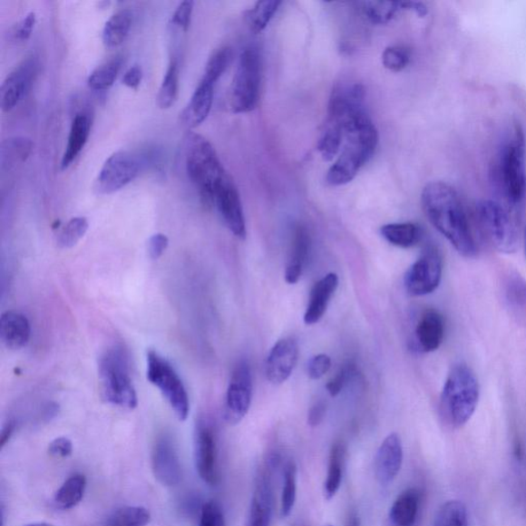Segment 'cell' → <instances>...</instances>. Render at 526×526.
<instances>
[{"label": "cell", "instance_id": "1", "mask_svg": "<svg viewBox=\"0 0 526 526\" xmlns=\"http://www.w3.org/2000/svg\"><path fill=\"white\" fill-rule=\"evenodd\" d=\"M422 206L432 226L456 251L465 258L475 257L476 244L465 209L458 192L450 184L435 181L425 185L422 192Z\"/></svg>", "mask_w": 526, "mask_h": 526}, {"label": "cell", "instance_id": "2", "mask_svg": "<svg viewBox=\"0 0 526 526\" xmlns=\"http://www.w3.org/2000/svg\"><path fill=\"white\" fill-rule=\"evenodd\" d=\"M377 145V130L367 112L346 123L342 151L329 169L327 183L332 187H342L353 181L373 158Z\"/></svg>", "mask_w": 526, "mask_h": 526}, {"label": "cell", "instance_id": "3", "mask_svg": "<svg viewBox=\"0 0 526 526\" xmlns=\"http://www.w3.org/2000/svg\"><path fill=\"white\" fill-rule=\"evenodd\" d=\"M184 166L189 180L207 205H213L216 190L229 174L213 145L207 139L188 131L184 138Z\"/></svg>", "mask_w": 526, "mask_h": 526}, {"label": "cell", "instance_id": "4", "mask_svg": "<svg viewBox=\"0 0 526 526\" xmlns=\"http://www.w3.org/2000/svg\"><path fill=\"white\" fill-rule=\"evenodd\" d=\"M479 384L473 370L460 363L446 377L440 397V414L454 429L462 428L473 416L478 405Z\"/></svg>", "mask_w": 526, "mask_h": 526}, {"label": "cell", "instance_id": "5", "mask_svg": "<svg viewBox=\"0 0 526 526\" xmlns=\"http://www.w3.org/2000/svg\"><path fill=\"white\" fill-rule=\"evenodd\" d=\"M99 375L108 404L129 410L137 407L138 397L130 375L129 356L122 346H114L103 354L99 362Z\"/></svg>", "mask_w": 526, "mask_h": 526}, {"label": "cell", "instance_id": "6", "mask_svg": "<svg viewBox=\"0 0 526 526\" xmlns=\"http://www.w3.org/2000/svg\"><path fill=\"white\" fill-rule=\"evenodd\" d=\"M498 175L509 204L521 205L526 196V144L523 129L518 123L502 147Z\"/></svg>", "mask_w": 526, "mask_h": 526}, {"label": "cell", "instance_id": "7", "mask_svg": "<svg viewBox=\"0 0 526 526\" xmlns=\"http://www.w3.org/2000/svg\"><path fill=\"white\" fill-rule=\"evenodd\" d=\"M261 58L258 49L247 48L239 55L229 92V108L234 113H247L259 102Z\"/></svg>", "mask_w": 526, "mask_h": 526}, {"label": "cell", "instance_id": "8", "mask_svg": "<svg viewBox=\"0 0 526 526\" xmlns=\"http://www.w3.org/2000/svg\"><path fill=\"white\" fill-rule=\"evenodd\" d=\"M147 380L162 394L173 409L177 419L185 421L190 414V398L176 370L167 359L156 351L147 352Z\"/></svg>", "mask_w": 526, "mask_h": 526}, {"label": "cell", "instance_id": "9", "mask_svg": "<svg viewBox=\"0 0 526 526\" xmlns=\"http://www.w3.org/2000/svg\"><path fill=\"white\" fill-rule=\"evenodd\" d=\"M487 239L499 252L514 253L520 246V230L507 209L492 200H483L476 208Z\"/></svg>", "mask_w": 526, "mask_h": 526}, {"label": "cell", "instance_id": "10", "mask_svg": "<svg viewBox=\"0 0 526 526\" xmlns=\"http://www.w3.org/2000/svg\"><path fill=\"white\" fill-rule=\"evenodd\" d=\"M443 258L436 247H425L405 274L404 286L409 296L424 297L434 292L443 278Z\"/></svg>", "mask_w": 526, "mask_h": 526}, {"label": "cell", "instance_id": "11", "mask_svg": "<svg viewBox=\"0 0 526 526\" xmlns=\"http://www.w3.org/2000/svg\"><path fill=\"white\" fill-rule=\"evenodd\" d=\"M141 161L127 151H119L106 160L100 170L95 190L100 195H111L125 188L141 172Z\"/></svg>", "mask_w": 526, "mask_h": 526}, {"label": "cell", "instance_id": "12", "mask_svg": "<svg viewBox=\"0 0 526 526\" xmlns=\"http://www.w3.org/2000/svg\"><path fill=\"white\" fill-rule=\"evenodd\" d=\"M252 375L248 363L241 361L231 375L224 402V420L238 424L248 414L252 401Z\"/></svg>", "mask_w": 526, "mask_h": 526}, {"label": "cell", "instance_id": "13", "mask_svg": "<svg viewBox=\"0 0 526 526\" xmlns=\"http://www.w3.org/2000/svg\"><path fill=\"white\" fill-rule=\"evenodd\" d=\"M38 60L28 56L5 77L0 89V105L5 112H11L24 99L35 81Z\"/></svg>", "mask_w": 526, "mask_h": 526}, {"label": "cell", "instance_id": "14", "mask_svg": "<svg viewBox=\"0 0 526 526\" xmlns=\"http://www.w3.org/2000/svg\"><path fill=\"white\" fill-rule=\"evenodd\" d=\"M213 206L231 234L244 239L247 235L246 220L241 198L231 177L228 175L216 190Z\"/></svg>", "mask_w": 526, "mask_h": 526}, {"label": "cell", "instance_id": "15", "mask_svg": "<svg viewBox=\"0 0 526 526\" xmlns=\"http://www.w3.org/2000/svg\"><path fill=\"white\" fill-rule=\"evenodd\" d=\"M195 463L199 476L209 486L219 482V448L213 429L205 423L197 425Z\"/></svg>", "mask_w": 526, "mask_h": 526}, {"label": "cell", "instance_id": "16", "mask_svg": "<svg viewBox=\"0 0 526 526\" xmlns=\"http://www.w3.org/2000/svg\"><path fill=\"white\" fill-rule=\"evenodd\" d=\"M151 463L154 477L161 485L173 487L181 482V463L171 437L162 435L157 440L153 446Z\"/></svg>", "mask_w": 526, "mask_h": 526}, {"label": "cell", "instance_id": "17", "mask_svg": "<svg viewBox=\"0 0 526 526\" xmlns=\"http://www.w3.org/2000/svg\"><path fill=\"white\" fill-rule=\"evenodd\" d=\"M298 344L293 337H286L270 350L266 362V376L269 383L281 385L288 380L298 361Z\"/></svg>", "mask_w": 526, "mask_h": 526}, {"label": "cell", "instance_id": "18", "mask_svg": "<svg viewBox=\"0 0 526 526\" xmlns=\"http://www.w3.org/2000/svg\"><path fill=\"white\" fill-rule=\"evenodd\" d=\"M404 452L396 433L386 436L376 452L375 474L378 483L388 486L397 478L404 463Z\"/></svg>", "mask_w": 526, "mask_h": 526}, {"label": "cell", "instance_id": "19", "mask_svg": "<svg viewBox=\"0 0 526 526\" xmlns=\"http://www.w3.org/2000/svg\"><path fill=\"white\" fill-rule=\"evenodd\" d=\"M215 83L200 80L197 89L180 114V122L189 131L197 128L208 118L214 100Z\"/></svg>", "mask_w": 526, "mask_h": 526}, {"label": "cell", "instance_id": "20", "mask_svg": "<svg viewBox=\"0 0 526 526\" xmlns=\"http://www.w3.org/2000/svg\"><path fill=\"white\" fill-rule=\"evenodd\" d=\"M338 287V277L335 273L324 276L314 285L305 313L304 321L307 325H314L326 314L330 300Z\"/></svg>", "mask_w": 526, "mask_h": 526}, {"label": "cell", "instance_id": "21", "mask_svg": "<svg viewBox=\"0 0 526 526\" xmlns=\"http://www.w3.org/2000/svg\"><path fill=\"white\" fill-rule=\"evenodd\" d=\"M445 323L443 315L436 309H427L421 316L415 328V337L421 351L435 352L443 342Z\"/></svg>", "mask_w": 526, "mask_h": 526}, {"label": "cell", "instance_id": "22", "mask_svg": "<svg viewBox=\"0 0 526 526\" xmlns=\"http://www.w3.org/2000/svg\"><path fill=\"white\" fill-rule=\"evenodd\" d=\"M311 245V237L305 227L298 226L294 229L291 251L285 269V281L288 284H297L303 276Z\"/></svg>", "mask_w": 526, "mask_h": 526}, {"label": "cell", "instance_id": "23", "mask_svg": "<svg viewBox=\"0 0 526 526\" xmlns=\"http://www.w3.org/2000/svg\"><path fill=\"white\" fill-rule=\"evenodd\" d=\"M273 513V492L269 477L262 474L250 502L245 526H269Z\"/></svg>", "mask_w": 526, "mask_h": 526}, {"label": "cell", "instance_id": "24", "mask_svg": "<svg viewBox=\"0 0 526 526\" xmlns=\"http://www.w3.org/2000/svg\"><path fill=\"white\" fill-rule=\"evenodd\" d=\"M30 323L26 317L18 312H6L0 320V338L10 350H21L29 343Z\"/></svg>", "mask_w": 526, "mask_h": 526}, {"label": "cell", "instance_id": "25", "mask_svg": "<svg viewBox=\"0 0 526 526\" xmlns=\"http://www.w3.org/2000/svg\"><path fill=\"white\" fill-rule=\"evenodd\" d=\"M91 125V119L87 113L80 112L75 114L72 122L71 132H69L65 151L61 161L62 170H66L80 156L88 142Z\"/></svg>", "mask_w": 526, "mask_h": 526}, {"label": "cell", "instance_id": "26", "mask_svg": "<svg viewBox=\"0 0 526 526\" xmlns=\"http://www.w3.org/2000/svg\"><path fill=\"white\" fill-rule=\"evenodd\" d=\"M420 492L408 489L401 492L390 509V521L394 526H414L419 514Z\"/></svg>", "mask_w": 526, "mask_h": 526}, {"label": "cell", "instance_id": "27", "mask_svg": "<svg viewBox=\"0 0 526 526\" xmlns=\"http://www.w3.org/2000/svg\"><path fill=\"white\" fill-rule=\"evenodd\" d=\"M346 453V446L342 441H337L331 446L327 476L323 489L324 498L327 501L334 499L342 486Z\"/></svg>", "mask_w": 526, "mask_h": 526}, {"label": "cell", "instance_id": "28", "mask_svg": "<svg viewBox=\"0 0 526 526\" xmlns=\"http://www.w3.org/2000/svg\"><path fill=\"white\" fill-rule=\"evenodd\" d=\"M381 235L391 245L406 249L419 244L423 231L413 222L390 223L381 229Z\"/></svg>", "mask_w": 526, "mask_h": 526}, {"label": "cell", "instance_id": "29", "mask_svg": "<svg viewBox=\"0 0 526 526\" xmlns=\"http://www.w3.org/2000/svg\"><path fill=\"white\" fill-rule=\"evenodd\" d=\"M133 14L130 10H121L112 15L105 23L102 40L107 48H117L127 40Z\"/></svg>", "mask_w": 526, "mask_h": 526}, {"label": "cell", "instance_id": "30", "mask_svg": "<svg viewBox=\"0 0 526 526\" xmlns=\"http://www.w3.org/2000/svg\"><path fill=\"white\" fill-rule=\"evenodd\" d=\"M87 490V479L83 474L72 475L60 486L54 502L62 510L75 508L83 501Z\"/></svg>", "mask_w": 526, "mask_h": 526}, {"label": "cell", "instance_id": "31", "mask_svg": "<svg viewBox=\"0 0 526 526\" xmlns=\"http://www.w3.org/2000/svg\"><path fill=\"white\" fill-rule=\"evenodd\" d=\"M34 150V142L26 137H12L2 144V167L12 170L21 162L26 161Z\"/></svg>", "mask_w": 526, "mask_h": 526}, {"label": "cell", "instance_id": "32", "mask_svg": "<svg viewBox=\"0 0 526 526\" xmlns=\"http://www.w3.org/2000/svg\"><path fill=\"white\" fill-rule=\"evenodd\" d=\"M344 142V129L338 123L326 120L318 142V151L324 161L338 157Z\"/></svg>", "mask_w": 526, "mask_h": 526}, {"label": "cell", "instance_id": "33", "mask_svg": "<svg viewBox=\"0 0 526 526\" xmlns=\"http://www.w3.org/2000/svg\"><path fill=\"white\" fill-rule=\"evenodd\" d=\"M281 5V2H276V0H265V2L255 4L252 9L247 11L245 20L252 33L255 34L262 33Z\"/></svg>", "mask_w": 526, "mask_h": 526}, {"label": "cell", "instance_id": "34", "mask_svg": "<svg viewBox=\"0 0 526 526\" xmlns=\"http://www.w3.org/2000/svg\"><path fill=\"white\" fill-rule=\"evenodd\" d=\"M433 526H469L466 505L458 500L445 502L438 509Z\"/></svg>", "mask_w": 526, "mask_h": 526}, {"label": "cell", "instance_id": "35", "mask_svg": "<svg viewBox=\"0 0 526 526\" xmlns=\"http://www.w3.org/2000/svg\"><path fill=\"white\" fill-rule=\"evenodd\" d=\"M178 90H180V71L175 60L169 64L164 79H162L158 96L157 103L161 110H168L177 100Z\"/></svg>", "mask_w": 526, "mask_h": 526}, {"label": "cell", "instance_id": "36", "mask_svg": "<svg viewBox=\"0 0 526 526\" xmlns=\"http://www.w3.org/2000/svg\"><path fill=\"white\" fill-rule=\"evenodd\" d=\"M122 65L121 57L113 58L98 66L88 79L89 87L94 91H106L113 86Z\"/></svg>", "mask_w": 526, "mask_h": 526}, {"label": "cell", "instance_id": "37", "mask_svg": "<svg viewBox=\"0 0 526 526\" xmlns=\"http://www.w3.org/2000/svg\"><path fill=\"white\" fill-rule=\"evenodd\" d=\"M297 496V467L289 462L285 466L283 489L281 494V517H289L296 506Z\"/></svg>", "mask_w": 526, "mask_h": 526}, {"label": "cell", "instance_id": "38", "mask_svg": "<svg viewBox=\"0 0 526 526\" xmlns=\"http://www.w3.org/2000/svg\"><path fill=\"white\" fill-rule=\"evenodd\" d=\"M151 521V512L146 508L126 506L114 511L108 518L106 526H146Z\"/></svg>", "mask_w": 526, "mask_h": 526}, {"label": "cell", "instance_id": "39", "mask_svg": "<svg viewBox=\"0 0 526 526\" xmlns=\"http://www.w3.org/2000/svg\"><path fill=\"white\" fill-rule=\"evenodd\" d=\"M361 5L365 17L374 24L378 25L386 24L402 10L401 3L366 2L362 3Z\"/></svg>", "mask_w": 526, "mask_h": 526}, {"label": "cell", "instance_id": "40", "mask_svg": "<svg viewBox=\"0 0 526 526\" xmlns=\"http://www.w3.org/2000/svg\"><path fill=\"white\" fill-rule=\"evenodd\" d=\"M506 299L518 315L526 316V281L518 274L510 275L506 281Z\"/></svg>", "mask_w": 526, "mask_h": 526}, {"label": "cell", "instance_id": "41", "mask_svg": "<svg viewBox=\"0 0 526 526\" xmlns=\"http://www.w3.org/2000/svg\"><path fill=\"white\" fill-rule=\"evenodd\" d=\"M89 222L84 218H74L62 228L57 236V244L62 249L73 248L87 234Z\"/></svg>", "mask_w": 526, "mask_h": 526}, {"label": "cell", "instance_id": "42", "mask_svg": "<svg viewBox=\"0 0 526 526\" xmlns=\"http://www.w3.org/2000/svg\"><path fill=\"white\" fill-rule=\"evenodd\" d=\"M233 60V51L229 46L216 50L209 58L202 79L216 84L227 72L228 67Z\"/></svg>", "mask_w": 526, "mask_h": 526}, {"label": "cell", "instance_id": "43", "mask_svg": "<svg viewBox=\"0 0 526 526\" xmlns=\"http://www.w3.org/2000/svg\"><path fill=\"white\" fill-rule=\"evenodd\" d=\"M410 55L406 49L402 46H389L383 53V64L386 69L394 73L404 71L409 64Z\"/></svg>", "mask_w": 526, "mask_h": 526}, {"label": "cell", "instance_id": "44", "mask_svg": "<svg viewBox=\"0 0 526 526\" xmlns=\"http://www.w3.org/2000/svg\"><path fill=\"white\" fill-rule=\"evenodd\" d=\"M199 526H227L226 516L218 502H206L200 512Z\"/></svg>", "mask_w": 526, "mask_h": 526}, {"label": "cell", "instance_id": "45", "mask_svg": "<svg viewBox=\"0 0 526 526\" xmlns=\"http://www.w3.org/2000/svg\"><path fill=\"white\" fill-rule=\"evenodd\" d=\"M356 375V368L353 365H347L339 369L338 373L331 378L326 385V389L331 397H336L344 390L347 382Z\"/></svg>", "mask_w": 526, "mask_h": 526}, {"label": "cell", "instance_id": "46", "mask_svg": "<svg viewBox=\"0 0 526 526\" xmlns=\"http://www.w3.org/2000/svg\"><path fill=\"white\" fill-rule=\"evenodd\" d=\"M331 367V359L326 354H319L314 356L311 360L308 361L307 366V373L311 380L317 381L320 380L325 375H326Z\"/></svg>", "mask_w": 526, "mask_h": 526}, {"label": "cell", "instance_id": "47", "mask_svg": "<svg viewBox=\"0 0 526 526\" xmlns=\"http://www.w3.org/2000/svg\"><path fill=\"white\" fill-rule=\"evenodd\" d=\"M193 5H195V3L191 2V0H185V2H182L177 6L171 19L175 26L180 27L184 31L189 30L193 12Z\"/></svg>", "mask_w": 526, "mask_h": 526}, {"label": "cell", "instance_id": "48", "mask_svg": "<svg viewBox=\"0 0 526 526\" xmlns=\"http://www.w3.org/2000/svg\"><path fill=\"white\" fill-rule=\"evenodd\" d=\"M73 452L72 440L67 437H58L54 439L49 445V453L59 459H66Z\"/></svg>", "mask_w": 526, "mask_h": 526}, {"label": "cell", "instance_id": "49", "mask_svg": "<svg viewBox=\"0 0 526 526\" xmlns=\"http://www.w3.org/2000/svg\"><path fill=\"white\" fill-rule=\"evenodd\" d=\"M36 23V15L34 12L27 14L23 19L17 28L15 30V36L17 40L24 42L33 34Z\"/></svg>", "mask_w": 526, "mask_h": 526}, {"label": "cell", "instance_id": "50", "mask_svg": "<svg viewBox=\"0 0 526 526\" xmlns=\"http://www.w3.org/2000/svg\"><path fill=\"white\" fill-rule=\"evenodd\" d=\"M169 239L164 234L153 235L149 241V253L152 259H159L167 250Z\"/></svg>", "mask_w": 526, "mask_h": 526}, {"label": "cell", "instance_id": "51", "mask_svg": "<svg viewBox=\"0 0 526 526\" xmlns=\"http://www.w3.org/2000/svg\"><path fill=\"white\" fill-rule=\"evenodd\" d=\"M142 76V68L139 65H133L123 74L122 83L130 89L137 90L141 86Z\"/></svg>", "mask_w": 526, "mask_h": 526}, {"label": "cell", "instance_id": "52", "mask_svg": "<svg viewBox=\"0 0 526 526\" xmlns=\"http://www.w3.org/2000/svg\"><path fill=\"white\" fill-rule=\"evenodd\" d=\"M325 415H326V405L323 402H318V404H316L309 409L307 424L313 428L318 427L324 421Z\"/></svg>", "mask_w": 526, "mask_h": 526}, {"label": "cell", "instance_id": "53", "mask_svg": "<svg viewBox=\"0 0 526 526\" xmlns=\"http://www.w3.org/2000/svg\"><path fill=\"white\" fill-rule=\"evenodd\" d=\"M15 430V421H9L4 425L2 435H0V447H2V450H4L5 446L7 443H9V441L14 435Z\"/></svg>", "mask_w": 526, "mask_h": 526}, {"label": "cell", "instance_id": "54", "mask_svg": "<svg viewBox=\"0 0 526 526\" xmlns=\"http://www.w3.org/2000/svg\"><path fill=\"white\" fill-rule=\"evenodd\" d=\"M402 10H408L413 11L416 15H419L420 17H424L428 14V7L425 6L423 3L417 2H407V3H401Z\"/></svg>", "mask_w": 526, "mask_h": 526}, {"label": "cell", "instance_id": "55", "mask_svg": "<svg viewBox=\"0 0 526 526\" xmlns=\"http://www.w3.org/2000/svg\"><path fill=\"white\" fill-rule=\"evenodd\" d=\"M346 526H360V521L357 515L355 514L351 515L349 517V520H347Z\"/></svg>", "mask_w": 526, "mask_h": 526}, {"label": "cell", "instance_id": "56", "mask_svg": "<svg viewBox=\"0 0 526 526\" xmlns=\"http://www.w3.org/2000/svg\"><path fill=\"white\" fill-rule=\"evenodd\" d=\"M24 526H55V525L46 523V522H33V523H28Z\"/></svg>", "mask_w": 526, "mask_h": 526}, {"label": "cell", "instance_id": "57", "mask_svg": "<svg viewBox=\"0 0 526 526\" xmlns=\"http://www.w3.org/2000/svg\"><path fill=\"white\" fill-rule=\"evenodd\" d=\"M524 245H525V255H526V229H525V235H524Z\"/></svg>", "mask_w": 526, "mask_h": 526}, {"label": "cell", "instance_id": "58", "mask_svg": "<svg viewBox=\"0 0 526 526\" xmlns=\"http://www.w3.org/2000/svg\"><path fill=\"white\" fill-rule=\"evenodd\" d=\"M324 526H335V525H332L330 523H327V524H325Z\"/></svg>", "mask_w": 526, "mask_h": 526}]
</instances>
